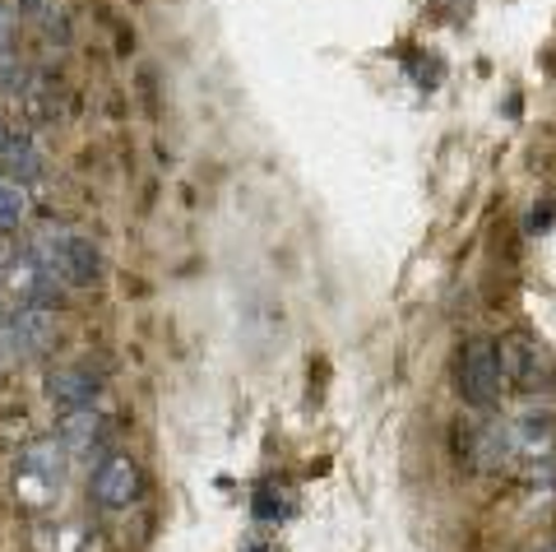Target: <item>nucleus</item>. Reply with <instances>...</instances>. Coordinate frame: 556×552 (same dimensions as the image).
<instances>
[{
  "mask_svg": "<svg viewBox=\"0 0 556 552\" xmlns=\"http://www.w3.org/2000/svg\"><path fill=\"white\" fill-rule=\"evenodd\" d=\"M28 251L38 255V261L56 274L65 288H93L102 279V255L84 233H65V228L42 233Z\"/></svg>",
  "mask_w": 556,
  "mask_h": 552,
  "instance_id": "f257e3e1",
  "label": "nucleus"
},
{
  "mask_svg": "<svg viewBox=\"0 0 556 552\" xmlns=\"http://www.w3.org/2000/svg\"><path fill=\"white\" fill-rule=\"evenodd\" d=\"M496 362H501V381L510 390H552L556 386V357L538 343L533 335H501L496 339Z\"/></svg>",
  "mask_w": 556,
  "mask_h": 552,
  "instance_id": "f03ea898",
  "label": "nucleus"
},
{
  "mask_svg": "<svg viewBox=\"0 0 556 552\" xmlns=\"http://www.w3.org/2000/svg\"><path fill=\"white\" fill-rule=\"evenodd\" d=\"M455 381H459V394L473 409H492L501 400V362H496V339H468L459 349V362H455Z\"/></svg>",
  "mask_w": 556,
  "mask_h": 552,
  "instance_id": "7ed1b4c3",
  "label": "nucleus"
},
{
  "mask_svg": "<svg viewBox=\"0 0 556 552\" xmlns=\"http://www.w3.org/2000/svg\"><path fill=\"white\" fill-rule=\"evenodd\" d=\"M0 284H5L10 302H33V306H56L61 288H65L33 251L5 255V261H0Z\"/></svg>",
  "mask_w": 556,
  "mask_h": 552,
  "instance_id": "20e7f679",
  "label": "nucleus"
},
{
  "mask_svg": "<svg viewBox=\"0 0 556 552\" xmlns=\"http://www.w3.org/2000/svg\"><path fill=\"white\" fill-rule=\"evenodd\" d=\"M0 339L10 353H47L56 343V306L10 302L5 321H0Z\"/></svg>",
  "mask_w": 556,
  "mask_h": 552,
  "instance_id": "39448f33",
  "label": "nucleus"
},
{
  "mask_svg": "<svg viewBox=\"0 0 556 552\" xmlns=\"http://www.w3.org/2000/svg\"><path fill=\"white\" fill-rule=\"evenodd\" d=\"M510 469H552L556 464V418H506Z\"/></svg>",
  "mask_w": 556,
  "mask_h": 552,
  "instance_id": "423d86ee",
  "label": "nucleus"
},
{
  "mask_svg": "<svg viewBox=\"0 0 556 552\" xmlns=\"http://www.w3.org/2000/svg\"><path fill=\"white\" fill-rule=\"evenodd\" d=\"M93 497L102 511H126L139 497V464L130 455H108L93 474Z\"/></svg>",
  "mask_w": 556,
  "mask_h": 552,
  "instance_id": "0eeeda50",
  "label": "nucleus"
},
{
  "mask_svg": "<svg viewBox=\"0 0 556 552\" xmlns=\"http://www.w3.org/2000/svg\"><path fill=\"white\" fill-rule=\"evenodd\" d=\"M61 474H65V446L56 437H38V441L24 446V455H20L24 488H38L47 497L51 488H61Z\"/></svg>",
  "mask_w": 556,
  "mask_h": 552,
  "instance_id": "6e6552de",
  "label": "nucleus"
},
{
  "mask_svg": "<svg viewBox=\"0 0 556 552\" xmlns=\"http://www.w3.org/2000/svg\"><path fill=\"white\" fill-rule=\"evenodd\" d=\"M56 441L65 446V451H98L102 441H108V418L93 409V404H84V409H61V418H56Z\"/></svg>",
  "mask_w": 556,
  "mask_h": 552,
  "instance_id": "1a4fd4ad",
  "label": "nucleus"
},
{
  "mask_svg": "<svg viewBox=\"0 0 556 552\" xmlns=\"http://www.w3.org/2000/svg\"><path fill=\"white\" fill-rule=\"evenodd\" d=\"M102 381L89 367H51L47 372V400L61 404V409H84L98 400Z\"/></svg>",
  "mask_w": 556,
  "mask_h": 552,
  "instance_id": "9d476101",
  "label": "nucleus"
},
{
  "mask_svg": "<svg viewBox=\"0 0 556 552\" xmlns=\"http://www.w3.org/2000/svg\"><path fill=\"white\" fill-rule=\"evenodd\" d=\"M0 163H5V167H10V177H20V181H33V177H42V153L33 149L28 130H20V126H14L10 145H5V153H0Z\"/></svg>",
  "mask_w": 556,
  "mask_h": 552,
  "instance_id": "9b49d317",
  "label": "nucleus"
},
{
  "mask_svg": "<svg viewBox=\"0 0 556 552\" xmlns=\"http://www.w3.org/2000/svg\"><path fill=\"white\" fill-rule=\"evenodd\" d=\"M24 79H28V71L20 65V57H14V47H0V93H14V98H20Z\"/></svg>",
  "mask_w": 556,
  "mask_h": 552,
  "instance_id": "f8f14e48",
  "label": "nucleus"
},
{
  "mask_svg": "<svg viewBox=\"0 0 556 552\" xmlns=\"http://www.w3.org/2000/svg\"><path fill=\"white\" fill-rule=\"evenodd\" d=\"M260 520H278V515H288V492L283 488H260V506H255Z\"/></svg>",
  "mask_w": 556,
  "mask_h": 552,
  "instance_id": "ddd939ff",
  "label": "nucleus"
},
{
  "mask_svg": "<svg viewBox=\"0 0 556 552\" xmlns=\"http://www.w3.org/2000/svg\"><path fill=\"white\" fill-rule=\"evenodd\" d=\"M0 47H14V14L0 5Z\"/></svg>",
  "mask_w": 556,
  "mask_h": 552,
  "instance_id": "4468645a",
  "label": "nucleus"
},
{
  "mask_svg": "<svg viewBox=\"0 0 556 552\" xmlns=\"http://www.w3.org/2000/svg\"><path fill=\"white\" fill-rule=\"evenodd\" d=\"M20 5L33 10V14H51V10H56V0H20Z\"/></svg>",
  "mask_w": 556,
  "mask_h": 552,
  "instance_id": "2eb2a0df",
  "label": "nucleus"
},
{
  "mask_svg": "<svg viewBox=\"0 0 556 552\" xmlns=\"http://www.w3.org/2000/svg\"><path fill=\"white\" fill-rule=\"evenodd\" d=\"M10 135H14V126H10V121H0V153H5V145H10Z\"/></svg>",
  "mask_w": 556,
  "mask_h": 552,
  "instance_id": "dca6fc26",
  "label": "nucleus"
},
{
  "mask_svg": "<svg viewBox=\"0 0 556 552\" xmlns=\"http://www.w3.org/2000/svg\"><path fill=\"white\" fill-rule=\"evenodd\" d=\"M10 357H14V353L5 349V339H0V376H5V367H10Z\"/></svg>",
  "mask_w": 556,
  "mask_h": 552,
  "instance_id": "f3484780",
  "label": "nucleus"
},
{
  "mask_svg": "<svg viewBox=\"0 0 556 552\" xmlns=\"http://www.w3.org/2000/svg\"><path fill=\"white\" fill-rule=\"evenodd\" d=\"M538 552H556V543H543V548H538Z\"/></svg>",
  "mask_w": 556,
  "mask_h": 552,
  "instance_id": "a211bd4d",
  "label": "nucleus"
}]
</instances>
